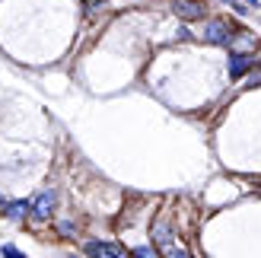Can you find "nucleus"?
<instances>
[{"label": "nucleus", "instance_id": "obj_1", "mask_svg": "<svg viewBox=\"0 0 261 258\" xmlns=\"http://www.w3.org/2000/svg\"><path fill=\"white\" fill-rule=\"evenodd\" d=\"M201 35H204V42H211V45H226V48H232V38H236V32H232L223 19H207Z\"/></svg>", "mask_w": 261, "mask_h": 258}, {"label": "nucleus", "instance_id": "obj_2", "mask_svg": "<svg viewBox=\"0 0 261 258\" xmlns=\"http://www.w3.org/2000/svg\"><path fill=\"white\" fill-rule=\"evenodd\" d=\"M172 13L178 19H204L207 4L204 0H172Z\"/></svg>", "mask_w": 261, "mask_h": 258}, {"label": "nucleus", "instance_id": "obj_3", "mask_svg": "<svg viewBox=\"0 0 261 258\" xmlns=\"http://www.w3.org/2000/svg\"><path fill=\"white\" fill-rule=\"evenodd\" d=\"M86 255L89 258H127V252L115 242H99V239H89L86 242Z\"/></svg>", "mask_w": 261, "mask_h": 258}, {"label": "nucleus", "instance_id": "obj_4", "mask_svg": "<svg viewBox=\"0 0 261 258\" xmlns=\"http://www.w3.org/2000/svg\"><path fill=\"white\" fill-rule=\"evenodd\" d=\"M51 211H55V188H42L38 198L32 201V217L35 220H48Z\"/></svg>", "mask_w": 261, "mask_h": 258}, {"label": "nucleus", "instance_id": "obj_5", "mask_svg": "<svg viewBox=\"0 0 261 258\" xmlns=\"http://www.w3.org/2000/svg\"><path fill=\"white\" fill-rule=\"evenodd\" d=\"M153 233H156V242H160V249L166 252V258H191L181 246H175V242H172V236H169V229H166V226H156Z\"/></svg>", "mask_w": 261, "mask_h": 258}, {"label": "nucleus", "instance_id": "obj_6", "mask_svg": "<svg viewBox=\"0 0 261 258\" xmlns=\"http://www.w3.org/2000/svg\"><path fill=\"white\" fill-rule=\"evenodd\" d=\"M226 67H229V76L236 80V76H242L249 67H255V58L245 55V51H229V64H226Z\"/></svg>", "mask_w": 261, "mask_h": 258}, {"label": "nucleus", "instance_id": "obj_7", "mask_svg": "<svg viewBox=\"0 0 261 258\" xmlns=\"http://www.w3.org/2000/svg\"><path fill=\"white\" fill-rule=\"evenodd\" d=\"M223 4H226L229 10H236L239 16H249V13H255V10H258L255 0H223Z\"/></svg>", "mask_w": 261, "mask_h": 258}, {"label": "nucleus", "instance_id": "obj_8", "mask_svg": "<svg viewBox=\"0 0 261 258\" xmlns=\"http://www.w3.org/2000/svg\"><path fill=\"white\" fill-rule=\"evenodd\" d=\"M25 211H32L29 201H13V204H7V217H10V220H22Z\"/></svg>", "mask_w": 261, "mask_h": 258}, {"label": "nucleus", "instance_id": "obj_9", "mask_svg": "<svg viewBox=\"0 0 261 258\" xmlns=\"http://www.w3.org/2000/svg\"><path fill=\"white\" fill-rule=\"evenodd\" d=\"M130 255H134V258H163L160 252H156L153 246H137L134 252H130Z\"/></svg>", "mask_w": 261, "mask_h": 258}, {"label": "nucleus", "instance_id": "obj_10", "mask_svg": "<svg viewBox=\"0 0 261 258\" xmlns=\"http://www.w3.org/2000/svg\"><path fill=\"white\" fill-rule=\"evenodd\" d=\"M4 255H7V258H25L19 249H13V246H4Z\"/></svg>", "mask_w": 261, "mask_h": 258}, {"label": "nucleus", "instance_id": "obj_11", "mask_svg": "<svg viewBox=\"0 0 261 258\" xmlns=\"http://www.w3.org/2000/svg\"><path fill=\"white\" fill-rule=\"evenodd\" d=\"M99 4H106V0H86V7L93 10V7H99Z\"/></svg>", "mask_w": 261, "mask_h": 258}, {"label": "nucleus", "instance_id": "obj_12", "mask_svg": "<svg viewBox=\"0 0 261 258\" xmlns=\"http://www.w3.org/2000/svg\"><path fill=\"white\" fill-rule=\"evenodd\" d=\"M67 258H80V255H67Z\"/></svg>", "mask_w": 261, "mask_h": 258}, {"label": "nucleus", "instance_id": "obj_13", "mask_svg": "<svg viewBox=\"0 0 261 258\" xmlns=\"http://www.w3.org/2000/svg\"><path fill=\"white\" fill-rule=\"evenodd\" d=\"M0 204H4V195H0Z\"/></svg>", "mask_w": 261, "mask_h": 258}]
</instances>
